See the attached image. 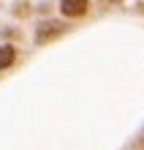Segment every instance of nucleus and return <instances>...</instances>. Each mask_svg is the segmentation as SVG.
<instances>
[{
  "label": "nucleus",
  "mask_w": 144,
  "mask_h": 150,
  "mask_svg": "<svg viewBox=\"0 0 144 150\" xmlns=\"http://www.w3.org/2000/svg\"><path fill=\"white\" fill-rule=\"evenodd\" d=\"M68 33V25L65 22H57V19H44L35 25V33H33V41L35 47H46V44H55L57 38H63Z\"/></svg>",
  "instance_id": "f257e3e1"
},
{
  "label": "nucleus",
  "mask_w": 144,
  "mask_h": 150,
  "mask_svg": "<svg viewBox=\"0 0 144 150\" xmlns=\"http://www.w3.org/2000/svg\"><path fill=\"white\" fill-rule=\"evenodd\" d=\"M90 8H93L90 0H57V11L63 19H84Z\"/></svg>",
  "instance_id": "f03ea898"
},
{
  "label": "nucleus",
  "mask_w": 144,
  "mask_h": 150,
  "mask_svg": "<svg viewBox=\"0 0 144 150\" xmlns=\"http://www.w3.org/2000/svg\"><path fill=\"white\" fill-rule=\"evenodd\" d=\"M16 63H19V47H16V44H11V41L0 44V74L11 71Z\"/></svg>",
  "instance_id": "7ed1b4c3"
},
{
  "label": "nucleus",
  "mask_w": 144,
  "mask_h": 150,
  "mask_svg": "<svg viewBox=\"0 0 144 150\" xmlns=\"http://www.w3.org/2000/svg\"><path fill=\"white\" fill-rule=\"evenodd\" d=\"M136 150H144V147H136Z\"/></svg>",
  "instance_id": "20e7f679"
},
{
  "label": "nucleus",
  "mask_w": 144,
  "mask_h": 150,
  "mask_svg": "<svg viewBox=\"0 0 144 150\" xmlns=\"http://www.w3.org/2000/svg\"><path fill=\"white\" fill-rule=\"evenodd\" d=\"M141 139H144V137H141Z\"/></svg>",
  "instance_id": "39448f33"
}]
</instances>
